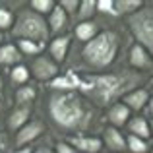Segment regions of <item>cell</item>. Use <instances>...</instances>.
<instances>
[{
    "instance_id": "cell-1",
    "label": "cell",
    "mask_w": 153,
    "mask_h": 153,
    "mask_svg": "<svg viewBox=\"0 0 153 153\" xmlns=\"http://www.w3.org/2000/svg\"><path fill=\"white\" fill-rule=\"evenodd\" d=\"M143 79V76L140 72H126L122 70V74H103V76H89L83 79L82 89L89 101L95 105L103 107V105H111L116 97L128 91L136 82ZM130 93V91H128Z\"/></svg>"
},
{
    "instance_id": "cell-2",
    "label": "cell",
    "mask_w": 153,
    "mask_h": 153,
    "mask_svg": "<svg viewBox=\"0 0 153 153\" xmlns=\"http://www.w3.org/2000/svg\"><path fill=\"white\" fill-rule=\"evenodd\" d=\"M49 112L54 124L64 130H79L89 124V111L79 95L72 91H58L49 99Z\"/></svg>"
},
{
    "instance_id": "cell-3",
    "label": "cell",
    "mask_w": 153,
    "mask_h": 153,
    "mask_svg": "<svg viewBox=\"0 0 153 153\" xmlns=\"http://www.w3.org/2000/svg\"><path fill=\"white\" fill-rule=\"evenodd\" d=\"M116 51H118V35L114 31H101L91 41H87L82 56H83V62L89 68L103 70L108 64H112Z\"/></svg>"
},
{
    "instance_id": "cell-4",
    "label": "cell",
    "mask_w": 153,
    "mask_h": 153,
    "mask_svg": "<svg viewBox=\"0 0 153 153\" xmlns=\"http://www.w3.org/2000/svg\"><path fill=\"white\" fill-rule=\"evenodd\" d=\"M12 37H18L19 41H33L43 47L49 41L47 22L35 10H22L12 27Z\"/></svg>"
},
{
    "instance_id": "cell-5",
    "label": "cell",
    "mask_w": 153,
    "mask_h": 153,
    "mask_svg": "<svg viewBox=\"0 0 153 153\" xmlns=\"http://www.w3.org/2000/svg\"><path fill=\"white\" fill-rule=\"evenodd\" d=\"M128 27L138 45H142L153 58V4H143L136 14L128 16Z\"/></svg>"
},
{
    "instance_id": "cell-6",
    "label": "cell",
    "mask_w": 153,
    "mask_h": 153,
    "mask_svg": "<svg viewBox=\"0 0 153 153\" xmlns=\"http://www.w3.org/2000/svg\"><path fill=\"white\" fill-rule=\"evenodd\" d=\"M130 66L134 68V70H138L140 74H143V72H149L153 74V58L151 54L143 49L142 45H132L130 49Z\"/></svg>"
},
{
    "instance_id": "cell-7",
    "label": "cell",
    "mask_w": 153,
    "mask_h": 153,
    "mask_svg": "<svg viewBox=\"0 0 153 153\" xmlns=\"http://www.w3.org/2000/svg\"><path fill=\"white\" fill-rule=\"evenodd\" d=\"M31 74H33L39 82H47V79H52L58 74V66H56L52 60H49L47 56H41V58L33 60V64H31Z\"/></svg>"
},
{
    "instance_id": "cell-8",
    "label": "cell",
    "mask_w": 153,
    "mask_h": 153,
    "mask_svg": "<svg viewBox=\"0 0 153 153\" xmlns=\"http://www.w3.org/2000/svg\"><path fill=\"white\" fill-rule=\"evenodd\" d=\"M43 128H45L43 122H39V120H31L29 124H25V126L18 132V136H16V146H25V143L37 140L39 136L43 134Z\"/></svg>"
},
{
    "instance_id": "cell-9",
    "label": "cell",
    "mask_w": 153,
    "mask_h": 153,
    "mask_svg": "<svg viewBox=\"0 0 153 153\" xmlns=\"http://www.w3.org/2000/svg\"><path fill=\"white\" fill-rule=\"evenodd\" d=\"M70 143L83 153H99V149L103 147V142L95 136H76V138H70Z\"/></svg>"
},
{
    "instance_id": "cell-10",
    "label": "cell",
    "mask_w": 153,
    "mask_h": 153,
    "mask_svg": "<svg viewBox=\"0 0 153 153\" xmlns=\"http://www.w3.org/2000/svg\"><path fill=\"white\" fill-rule=\"evenodd\" d=\"M120 103H124L128 108H132V111H142V108L149 103V93H147V89H134V91L124 95Z\"/></svg>"
},
{
    "instance_id": "cell-11",
    "label": "cell",
    "mask_w": 153,
    "mask_h": 153,
    "mask_svg": "<svg viewBox=\"0 0 153 153\" xmlns=\"http://www.w3.org/2000/svg\"><path fill=\"white\" fill-rule=\"evenodd\" d=\"M29 116H31V107L29 105H19V107L14 108L12 114L8 116V128H10V130H22V128L25 126Z\"/></svg>"
},
{
    "instance_id": "cell-12",
    "label": "cell",
    "mask_w": 153,
    "mask_h": 153,
    "mask_svg": "<svg viewBox=\"0 0 153 153\" xmlns=\"http://www.w3.org/2000/svg\"><path fill=\"white\" fill-rule=\"evenodd\" d=\"M128 118H130V108H128L124 103H114L111 108H108V122L112 124V128L126 124Z\"/></svg>"
},
{
    "instance_id": "cell-13",
    "label": "cell",
    "mask_w": 153,
    "mask_h": 153,
    "mask_svg": "<svg viewBox=\"0 0 153 153\" xmlns=\"http://www.w3.org/2000/svg\"><path fill=\"white\" fill-rule=\"evenodd\" d=\"M103 140H105V143H107V147L112 149V151H122L124 147H126V140H124V136L120 134L116 128H112V126L105 128Z\"/></svg>"
},
{
    "instance_id": "cell-14",
    "label": "cell",
    "mask_w": 153,
    "mask_h": 153,
    "mask_svg": "<svg viewBox=\"0 0 153 153\" xmlns=\"http://www.w3.org/2000/svg\"><path fill=\"white\" fill-rule=\"evenodd\" d=\"M143 6L140 0H112V14L116 16H132Z\"/></svg>"
},
{
    "instance_id": "cell-15",
    "label": "cell",
    "mask_w": 153,
    "mask_h": 153,
    "mask_svg": "<svg viewBox=\"0 0 153 153\" xmlns=\"http://www.w3.org/2000/svg\"><path fill=\"white\" fill-rule=\"evenodd\" d=\"M130 132L132 136H138L142 140L151 138V130H149V122H147L143 116H136L130 120Z\"/></svg>"
},
{
    "instance_id": "cell-16",
    "label": "cell",
    "mask_w": 153,
    "mask_h": 153,
    "mask_svg": "<svg viewBox=\"0 0 153 153\" xmlns=\"http://www.w3.org/2000/svg\"><path fill=\"white\" fill-rule=\"evenodd\" d=\"M68 49H70V39L68 37H56L51 45L52 58L58 60V62H64V58H66V54H68Z\"/></svg>"
},
{
    "instance_id": "cell-17",
    "label": "cell",
    "mask_w": 153,
    "mask_h": 153,
    "mask_svg": "<svg viewBox=\"0 0 153 153\" xmlns=\"http://www.w3.org/2000/svg\"><path fill=\"white\" fill-rule=\"evenodd\" d=\"M97 29H99L97 22H82L76 25V37L79 41H91L97 35Z\"/></svg>"
},
{
    "instance_id": "cell-18",
    "label": "cell",
    "mask_w": 153,
    "mask_h": 153,
    "mask_svg": "<svg viewBox=\"0 0 153 153\" xmlns=\"http://www.w3.org/2000/svg\"><path fill=\"white\" fill-rule=\"evenodd\" d=\"M66 22H68L66 12H64L62 8L58 6V4H56V6H54V10L51 12V22H49L51 31H52V33H58L60 29H64V27H66Z\"/></svg>"
},
{
    "instance_id": "cell-19",
    "label": "cell",
    "mask_w": 153,
    "mask_h": 153,
    "mask_svg": "<svg viewBox=\"0 0 153 153\" xmlns=\"http://www.w3.org/2000/svg\"><path fill=\"white\" fill-rule=\"evenodd\" d=\"M22 60V52L14 45L0 47V64H16Z\"/></svg>"
},
{
    "instance_id": "cell-20",
    "label": "cell",
    "mask_w": 153,
    "mask_h": 153,
    "mask_svg": "<svg viewBox=\"0 0 153 153\" xmlns=\"http://www.w3.org/2000/svg\"><path fill=\"white\" fill-rule=\"evenodd\" d=\"M97 12V2L95 0H83L79 2V10H78V19L82 22H89V18Z\"/></svg>"
},
{
    "instance_id": "cell-21",
    "label": "cell",
    "mask_w": 153,
    "mask_h": 153,
    "mask_svg": "<svg viewBox=\"0 0 153 153\" xmlns=\"http://www.w3.org/2000/svg\"><path fill=\"white\" fill-rule=\"evenodd\" d=\"M126 146H128V149H130L132 153H147V142L146 140H142V138H138V136H128V140H126Z\"/></svg>"
},
{
    "instance_id": "cell-22",
    "label": "cell",
    "mask_w": 153,
    "mask_h": 153,
    "mask_svg": "<svg viewBox=\"0 0 153 153\" xmlns=\"http://www.w3.org/2000/svg\"><path fill=\"white\" fill-rule=\"evenodd\" d=\"M35 99V87H19L16 91V101L18 105H27Z\"/></svg>"
},
{
    "instance_id": "cell-23",
    "label": "cell",
    "mask_w": 153,
    "mask_h": 153,
    "mask_svg": "<svg viewBox=\"0 0 153 153\" xmlns=\"http://www.w3.org/2000/svg\"><path fill=\"white\" fill-rule=\"evenodd\" d=\"M29 6L33 8L37 14H51V12L54 10L56 4H54V2H51V0H33Z\"/></svg>"
},
{
    "instance_id": "cell-24",
    "label": "cell",
    "mask_w": 153,
    "mask_h": 153,
    "mask_svg": "<svg viewBox=\"0 0 153 153\" xmlns=\"http://www.w3.org/2000/svg\"><path fill=\"white\" fill-rule=\"evenodd\" d=\"M10 78H12V82H16V83H25L27 78H29V70H27L25 66H16L14 70H12Z\"/></svg>"
},
{
    "instance_id": "cell-25",
    "label": "cell",
    "mask_w": 153,
    "mask_h": 153,
    "mask_svg": "<svg viewBox=\"0 0 153 153\" xmlns=\"http://www.w3.org/2000/svg\"><path fill=\"white\" fill-rule=\"evenodd\" d=\"M18 49L19 52H25V54H37L41 51V45H37L33 41H18Z\"/></svg>"
},
{
    "instance_id": "cell-26",
    "label": "cell",
    "mask_w": 153,
    "mask_h": 153,
    "mask_svg": "<svg viewBox=\"0 0 153 153\" xmlns=\"http://www.w3.org/2000/svg\"><path fill=\"white\" fill-rule=\"evenodd\" d=\"M12 23H14V16H12V12L4 10V8L0 6V29H10Z\"/></svg>"
},
{
    "instance_id": "cell-27",
    "label": "cell",
    "mask_w": 153,
    "mask_h": 153,
    "mask_svg": "<svg viewBox=\"0 0 153 153\" xmlns=\"http://www.w3.org/2000/svg\"><path fill=\"white\" fill-rule=\"evenodd\" d=\"M58 6L62 8L66 14H78V10H79V2L78 0H60L58 2Z\"/></svg>"
},
{
    "instance_id": "cell-28",
    "label": "cell",
    "mask_w": 153,
    "mask_h": 153,
    "mask_svg": "<svg viewBox=\"0 0 153 153\" xmlns=\"http://www.w3.org/2000/svg\"><path fill=\"white\" fill-rule=\"evenodd\" d=\"M56 153H78V149H76L72 143L60 142V143H56Z\"/></svg>"
},
{
    "instance_id": "cell-29",
    "label": "cell",
    "mask_w": 153,
    "mask_h": 153,
    "mask_svg": "<svg viewBox=\"0 0 153 153\" xmlns=\"http://www.w3.org/2000/svg\"><path fill=\"white\" fill-rule=\"evenodd\" d=\"M97 12L112 14V0H99V2H97Z\"/></svg>"
},
{
    "instance_id": "cell-30",
    "label": "cell",
    "mask_w": 153,
    "mask_h": 153,
    "mask_svg": "<svg viewBox=\"0 0 153 153\" xmlns=\"http://www.w3.org/2000/svg\"><path fill=\"white\" fill-rule=\"evenodd\" d=\"M147 111H149V114L153 116V93H151V97H149V103H147Z\"/></svg>"
},
{
    "instance_id": "cell-31",
    "label": "cell",
    "mask_w": 153,
    "mask_h": 153,
    "mask_svg": "<svg viewBox=\"0 0 153 153\" xmlns=\"http://www.w3.org/2000/svg\"><path fill=\"white\" fill-rule=\"evenodd\" d=\"M6 149V142H4V134H0V153Z\"/></svg>"
},
{
    "instance_id": "cell-32",
    "label": "cell",
    "mask_w": 153,
    "mask_h": 153,
    "mask_svg": "<svg viewBox=\"0 0 153 153\" xmlns=\"http://www.w3.org/2000/svg\"><path fill=\"white\" fill-rule=\"evenodd\" d=\"M16 153H33V149H29V147H25V149H19V151H16Z\"/></svg>"
},
{
    "instance_id": "cell-33",
    "label": "cell",
    "mask_w": 153,
    "mask_h": 153,
    "mask_svg": "<svg viewBox=\"0 0 153 153\" xmlns=\"http://www.w3.org/2000/svg\"><path fill=\"white\" fill-rule=\"evenodd\" d=\"M149 130H151V136H153V120L149 122Z\"/></svg>"
},
{
    "instance_id": "cell-34",
    "label": "cell",
    "mask_w": 153,
    "mask_h": 153,
    "mask_svg": "<svg viewBox=\"0 0 153 153\" xmlns=\"http://www.w3.org/2000/svg\"><path fill=\"white\" fill-rule=\"evenodd\" d=\"M0 89H2V79H0Z\"/></svg>"
},
{
    "instance_id": "cell-35",
    "label": "cell",
    "mask_w": 153,
    "mask_h": 153,
    "mask_svg": "<svg viewBox=\"0 0 153 153\" xmlns=\"http://www.w3.org/2000/svg\"><path fill=\"white\" fill-rule=\"evenodd\" d=\"M0 41H2V33H0Z\"/></svg>"
},
{
    "instance_id": "cell-36",
    "label": "cell",
    "mask_w": 153,
    "mask_h": 153,
    "mask_svg": "<svg viewBox=\"0 0 153 153\" xmlns=\"http://www.w3.org/2000/svg\"><path fill=\"white\" fill-rule=\"evenodd\" d=\"M151 153H153V147H151Z\"/></svg>"
},
{
    "instance_id": "cell-37",
    "label": "cell",
    "mask_w": 153,
    "mask_h": 153,
    "mask_svg": "<svg viewBox=\"0 0 153 153\" xmlns=\"http://www.w3.org/2000/svg\"><path fill=\"white\" fill-rule=\"evenodd\" d=\"M39 153H43V151H39Z\"/></svg>"
}]
</instances>
